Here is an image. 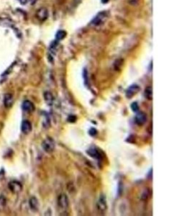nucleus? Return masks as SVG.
I'll list each match as a JSON object with an SVG mask.
<instances>
[{"mask_svg":"<svg viewBox=\"0 0 192 216\" xmlns=\"http://www.w3.org/2000/svg\"><path fill=\"white\" fill-rule=\"evenodd\" d=\"M21 130L23 133L28 134L32 131V124L29 121H24L22 123Z\"/></svg>","mask_w":192,"mask_h":216,"instance_id":"nucleus-10","label":"nucleus"},{"mask_svg":"<svg viewBox=\"0 0 192 216\" xmlns=\"http://www.w3.org/2000/svg\"><path fill=\"white\" fill-rule=\"evenodd\" d=\"M36 17L40 21H45L48 17V11L45 7H41L37 11Z\"/></svg>","mask_w":192,"mask_h":216,"instance_id":"nucleus-6","label":"nucleus"},{"mask_svg":"<svg viewBox=\"0 0 192 216\" xmlns=\"http://www.w3.org/2000/svg\"><path fill=\"white\" fill-rule=\"evenodd\" d=\"M140 90V88L139 86L137 85V84H132V85L129 86L126 90V93H125L126 94V97L127 98H131V97L135 95L136 94H138Z\"/></svg>","mask_w":192,"mask_h":216,"instance_id":"nucleus-5","label":"nucleus"},{"mask_svg":"<svg viewBox=\"0 0 192 216\" xmlns=\"http://www.w3.org/2000/svg\"><path fill=\"white\" fill-rule=\"evenodd\" d=\"M107 17V12H99V14H97V16L94 18L93 20L91 21V24L94 25H100L106 20Z\"/></svg>","mask_w":192,"mask_h":216,"instance_id":"nucleus-4","label":"nucleus"},{"mask_svg":"<svg viewBox=\"0 0 192 216\" xmlns=\"http://www.w3.org/2000/svg\"><path fill=\"white\" fill-rule=\"evenodd\" d=\"M147 121V116L146 114L143 112H140L135 116V123L138 125L142 126L146 123Z\"/></svg>","mask_w":192,"mask_h":216,"instance_id":"nucleus-7","label":"nucleus"},{"mask_svg":"<svg viewBox=\"0 0 192 216\" xmlns=\"http://www.w3.org/2000/svg\"><path fill=\"white\" fill-rule=\"evenodd\" d=\"M55 141L52 138H47L42 143V147L43 150L47 153H51L55 149Z\"/></svg>","mask_w":192,"mask_h":216,"instance_id":"nucleus-1","label":"nucleus"},{"mask_svg":"<svg viewBox=\"0 0 192 216\" xmlns=\"http://www.w3.org/2000/svg\"><path fill=\"white\" fill-rule=\"evenodd\" d=\"M44 98H45V100L46 102L48 103V105H51L53 102V97L52 94L49 92H46L44 93Z\"/></svg>","mask_w":192,"mask_h":216,"instance_id":"nucleus-14","label":"nucleus"},{"mask_svg":"<svg viewBox=\"0 0 192 216\" xmlns=\"http://www.w3.org/2000/svg\"><path fill=\"white\" fill-rule=\"evenodd\" d=\"M23 109L25 112H33L35 110V106L32 102L29 100H25L23 103Z\"/></svg>","mask_w":192,"mask_h":216,"instance_id":"nucleus-8","label":"nucleus"},{"mask_svg":"<svg viewBox=\"0 0 192 216\" xmlns=\"http://www.w3.org/2000/svg\"><path fill=\"white\" fill-rule=\"evenodd\" d=\"M86 153L88 154V156H90L91 157L94 158H101V154L99 152V151L97 150L96 148L91 147L90 149H88L87 151H86Z\"/></svg>","mask_w":192,"mask_h":216,"instance_id":"nucleus-11","label":"nucleus"},{"mask_svg":"<svg viewBox=\"0 0 192 216\" xmlns=\"http://www.w3.org/2000/svg\"><path fill=\"white\" fill-rule=\"evenodd\" d=\"M21 5H25L27 2V0H17Z\"/></svg>","mask_w":192,"mask_h":216,"instance_id":"nucleus-20","label":"nucleus"},{"mask_svg":"<svg viewBox=\"0 0 192 216\" xmlns=\"http://www.w3.org/2000/svg\"><path fill=\"white\" fill-rule=\"evenodd\" d=\"M66 32L64 30H59L57 32L55 38L58 40H61L66 38Z\"/></svg>","mask_w":192,"mask_h":216,"instance_id":"nucleus-16","label":"nucleus"},{"mask_svg":"<svg viewBox=\"0 0 192 216\" xmlns=\"http://www.w3.org/2000/svg\"><path fill=\"white\" fill-rule=\"evenodd\" d=\"M145 96L149 100H151V99H153V89L150 86H148V87L145 89Z\"/></svg>","mask_w":192,"mask_h":216,"instance_id":"nucleus-15","label":"nucleus"},{"mask_svg":"<svg viewBox=\"0 0 192 216\" xmlns=\"http://www.w3.org/2000/svg\"><path fill=\"white\" fill-rule=\"evenodd\" d=\"M7 205V200L3 195L0 197V210H3Z\"/></svg>","mask_w":192,"mask_h":216,"instance_id":"nucleus-17","label":"nucleus"},{"mask_svg":"<svg viewBox=\"0 0 192 216\" xmlns=\"http://www.w3.org/2000/svg\"><path fill=\"white\" fill-rule=\"evenodd\" d=\"M98 208L101 210H105L107 209V202L104 196L101 195L99 197V202H98Z\"/></svg>","mask_w":192,"mask_h":216,"instance_id":"nucleus-13","label":"nucleus"},{"mask_svg":"<svg viewBox=\"0 0 192 216\" xmlns=\"http://www.w3.org/2000/svg\"><path fill=\"white\" fill-rule=\"evenodd\" d=\"M97 130H96L95 128H91V130H89V134L91 135V136H96V135H97Z\"/></svg>","mask_w":192,"mask_h":216,"instance_id":"nucleus-19","label":"nucleus"},{"mask_svg":"<svg viewBox=\"0 0 192 216\" xmlns=\"http://www.w3.org/2000/svg\"><path fill=\"white\" fill-rule=\"evenodd\" d=\"M109 1H110V0H101V2H102L103 4H106V3H107Z\"/></svg>","mask_w":192,"mask_h":216,"instance_id":"nucleus-22","label":"nucleus"},{"mask_svg":"<svg viewBox=\"0 0 192 216\" xmlns=\"http://www.w3.org/2000/svg\"><path fill=\"white\" fill-rule=\"evenodd\" d=\"M29 205L30 209L33 210V211L36 212L38 211V209H39V202H38V200L35 197H32L29 200Z\"/></svg>","mask_w":192,"mask_h":216,"instance_id":"nucleus-9","label":"nucleus"},{"mask_svg":"<svg viewBox=\"0 0 192 216\" xmlns=\"http://www.w3.org/2000/svg\"><path fill=\"white\" fill-rule=\"evenodd\" d=\"M8 187L10 191L12 192V193L14 194L20 193V192L22 191V189H23V186H22L21 183L15 180L10 182L8 184Z\"/></svg>","mask_w":192,"mask_h":216,"instance_id":"nucleus-3","label":"nucleus"},{"mask_svg":"<svg viewBox=\"0 0 192 216\" xmlns=\"http://www.w3.org/2000/svg\"><path fill=\"white\" fill-rule=\"evenodd\" d=\"M128 2L130 4H132V5H135L138 2V0H128Z\"/></svg>","mask_w":192,"mask_h":216,"instance_id":"nucleus-21","label":"nucleus"},{"mask_svg":"<svg viewBox=\"0 0 192 216\" xmlns=\"http://www.w3.org/2000/svg\"><path fill=\"white\" fill-rule=\"evenodd\" d=\"M58 205L59 208L61 210H63V211H66L68 209L69 205V199H68L66 195L63 194V195H59L58 198Z\"/></svg>","mask_w":192,"mask_h":216,"instance_id":"nucleus-2","label":"nucleus"},{"mask_svg":"<svg viewBox=\"0 0 192 216\" xmlns=\"http://www.w3.org/2000/svg\"><path fill=\"white\" fill-rule=\"evenodd\" d=\"M131 109L132 110L133 112H137L139 110V106H138V103L137 102H133L131 105Z\"/></svg>","mask_w":192,"mask_h":216,"instance_id":"nucleus-18","label":"nucleus"},{"mask_svg":"<svg viewBox=\"0 0 192 216\" xmlns=\"http://www.w3.org/2000/svg\"><path fill=\"white\" fill-rule=\"evenodd\" d=\"M12 102H13L12 96L10 94H7V95L5 96V99H4V104H5V106L6 107V108H10V107L12 106Z\"/></svg>","mask_w":192,"mask_h":216,"instance_id":"nucleus-12","label":"nucleus"}]
</instances>
